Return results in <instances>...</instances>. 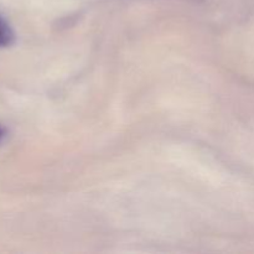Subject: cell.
<instances>
[{
    "instance_id": "7a4b0ae2",
    "label": "cell",
    "mask_w": 254,
    "mask_h": 254,
    "mask_svg": "<svg viewBox=\"0 0 254 254\" xmlns=\"http://www.w3.org/2000/svg\"><path fill=\"white\" fill-rule=\"evenodd\" d=\"M4 136H5V129L2 128V126H1V124H0V143H1V141H2Z\"/></svg>"
},
{
    "instance_id": "6da1fadb",
    "label": "cell",
    "mask_w": 254,
    "mask_h": 254,
    "mask_svg": "<svg viewBox=\"0 0 254 254\" xmlns=\"http://www.w3.org/2000/svg\"><path fill=\"white\" fill-rule=\"evenodd\" d=\"M15 32L9 25V22L0 16V47H9L14 44Z\"/></svg>"
}]
</instances>
